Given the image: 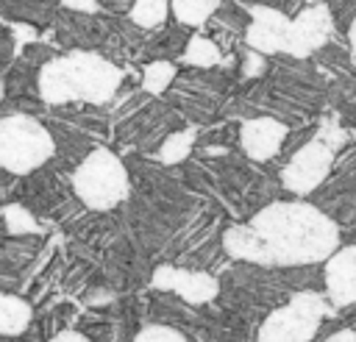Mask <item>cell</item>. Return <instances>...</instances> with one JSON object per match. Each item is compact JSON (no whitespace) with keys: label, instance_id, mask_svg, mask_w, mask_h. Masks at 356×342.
Masks as SVG:
<instances>
[{"label":"cell","instance_id":"25","mask_svg":"<svg viewBox=\"0 0 356 342\" xmlns=\"http://www.w3.org/2000/svg\"><path fill=\"white\" fill-rule=\"evenodd\" d=\"M328 339L331 342H356V331L353 328H342V331H334Z\"/></svg>","mask_w":356,"mask_h":342},{"label":"cell","instance_id":"21","mask_svg":"<svg viewBox=\"0 0 356 342\" xmlns=\"http://www.w3.org/2000/svg\"><path fill=\"white\" fill-rule=\"evenodd\" d=\"M134 339L136 342H184L186 334L178 328H170V325H145L142 331H136Z\"/></svg>","mask_w":356,"mask_h":342},{"label":"cell","instance_id":"11","mask_svg":"<svg viewBox=\"0 0 356 342\" xmlns=\"http://www.w3.org/2000/svg\"><path fill=\"white\" fill-rule=\"evenodd\" d=\"M286 133H289V128L281 120L253 117V120H245V125L239 131V145H242V150H245L248 158H253V161H270L273 156L281 153Z\"/></svg>","mask_w":356,"mask_h":342},{"label":"cell","instance_id":"8","mask_svg":"<svg viewBox=\"0 0 356 342\" xmlns=\"http://www.w3.org/2000/svg\"><path fill=\"white\" fill-rule=\"evenodd\" d=\"M153 286L161 292H175L181 300L192 303V306H203L209 300L217 298L220 292V281L209 272L200 270H184V267H170L161 264L153 272Z\"/></svg>","mask_w":356,"mask_h":342},{"label":"cell","instance_id":"13","mask_svg":"<svg viewBox=\"0 0 356 342\" xmlns=\"http://www.w3.org/2000/svg\"><path fill=\"white\" fill-rule=\"evenodd\" d=\"M39 70L36 64L19 58L17 64H11L6 70V81H3V89L8 97H22V95H33V89H39Z\"/></svg>","mask_w":356,"mask_h":342},{"label":"cell","instance_id":"5","mask_svg":"<svg viewBox=\"0 0 356 342\" xmlns=\"http://www.w3.org/2000/svg\"><path fill=\"white\" fill-rule=\"evenodd\" d=\"M342 131L337 125H325L317 136H312L309 142H303L292 156L289 161L284 164L281 170V181L289 192L295 195H309L314 192L331 172V164H334V150L342 145Z\"/></svg>","mask_w":356,"mask_h":342},{"label":"cell","instance_id":"17","mask_svg":"<svg viewBox=\"0 0 356 342\" xmlns=\"http://www.w3.org/2000/svg\"><path fill=\"white\" fill-rule=\"evenodd\" d=\"M186 64H192V67H214V64H220V47L209 39V36H200V33H195V36H189V42H186V50H184V56H181Z\"/></svg>","mask_w":356,"mask_h":342},{"label":"cell","instance_id":"14","mask_svg":"<svg viewBox=\"0 0 356 342\" xmlns=\"http://www.w3.org/2000/svg\"><path fill=\"white\" fill-rule=\"evenodd\" d=\"M3 222L8 236H39L42 222L25 203H6L3 206Z\"/></svg>","mask_w":356,"mask_h":342},{"label":"cell","instance_id":"7","mask_svg":"<svg viewBox=\"0 0 356 342\" xmlns=\"http://www.w3.org/2000/svg\"><path fill=\"white\" fill-rule=\"evenodd\" d=\"M331 33H334V14H331V8L325 3H314V6L303 8L295 19H289L284 53H289L292 58H306L314 50L325 47Z\"/></svg>","mask_w":356,"mask_h":342},{"label":"cell","instance_id":"24","mask_svg":"<svg viewBox=\"0 0 356 342\" xmlns=\"http://www.w3.org/2000/svg\"><path fill=\"white\" fill-rule=\"evenodd\" d=\"M53 339L56 342H86V334H81V331H56Z\"/></svg>","mask_w":356,"mask_h":342},{"label":"cell","instance_id":"3","mask_svg":"<svg viewBox=\"0 0 356 342\" xmlns=\"http://www.w3.org/2000/svg\"><path fill=\"white\" fill-rule=\"evenodd\" d=\"M72 192L86 209L108 211L120 206L131 192L128 170L108 147H92L72 172Z\"/></svg>","mask_w":356,"mask_h":342},{"label":"cell","instance_id":"28","mask_svg":"<svg viewBox=\"0 0 356 342\" xmlns=\"http://www.w3.org/2000/svg\"><path fill=\"white\" fill-rule=\"evenodd\" d=\"M0 217H3V211H0Z\"/></svg>","mask_w":356,"mask_h":342},{"label":"cell","instance_id":"23","mask_svg":"<svg viewBox=\"0 0 356 342\" xmlns=\"http://www.w3.org/2000/svg\"><path fill=\"white\" fill-rule=\"evenodd\" d=\"M14 36H8V33H3L0 31V72H6L8 70V64H11V53H14Z\"/></svg>","mask_w":356,"mask_h":342},{"label":"cell","instance_id":"29","mask_svg":"<svg viewBox=\"0 0 356 342\" xmlns=\"http://www.w3.org/2000/svg\"><path fill=\"white\" fill-rule=\"evenodd\" d=\"M314 3H320V0H314Z\"/></svg>","mask_w":356,"mask_h":342},{"label":"cell","instance_id":"4","mask_svg":"<svg viewBox=\"0 0 356 342\" xmlns=\"http://www.w3.org/2000/svg\"><path fill=\"white\" fill-rule=\"evenodd\" d=\"M56 156L53 133L31 114L0 117V167L14 175H31Z\"/></svg>","mask_w":356,"mask_h":342},{"label":"cell","instance_id":"18","mask_svg":"<svg viewBox=\"0 0 356 342\" xmlns=\"http://www.w3.org/2000/svg\"><path fill=\"white\" fill-rule=\"evenodd\" d=\"M170 14V0H134L131 22L139 28H159Z\"/></svg>","mask_w":356,"mask_h":342},{"label":"cell","instance_id":"27","mask_svg":"<svg viewBox=\"0 0 356 342\" xmlns=\"http://www.w3.org/2000/svg\"><path fill=\"white\" fill-rule=\"evenodd\" d=\"M3 95H6V89H3V81H0V100H3Z\"/></svg>","mask_w":356,"mask_h":342},{"label":"cell","instance_id":"26","mask_svg":"<svg viewBox=\"0 0 356 342\" xmlns=\"http://www.w3.org/2000/svg\"><path fill=\"white\" fill-rule=\"evenodd\" d=\"M348 42H350V50L356 53V14H353V19L348 25Z\"/></svg>","mask_w":356,"mask_h":342},{"label":"cell","instance_id":"1","mask_svg":"<svg viewBox=\"0 0 356 342\" xmlns=\"http://www.w3.org/2000/svg\"><path fill=\"white\" fill-rule=\"evenodd\" d=\"M222 247L231 259L253 264L306 267L325 261L339 247V228L312 203L281 200L253 214L248 225L228 228Z\"/></svg>","mask_w":356,"mask_h":342},{"label":"cell","instance_id":"10","mask_svg":"<svg viewBox=\"0 0 356 342\" xmlns=\"http://www.w3.org/2000/svg\"><path fill=\"white\" fill-rule=\"evenodd\" d=\"M286 31H289V17L278 8L267 6H253L250 8V25L245 31V42L259 50V53H284L286 47Z\"/></svg>","mask_w":356,"mask_h":342},{"label":"cell","instance_id":"20","mask_svg":"<svg viewBox=\"0 0 356 342\" xmlns=\"http://www.w3.org/2000/svg\"><path fill=\"white\" fill-rule=\"evenodd\" d=\"M172 81H175V64L172 61H164V58L150 61L145 67V72H142V89L147 95H161Z\"/></svg>","mask_w":356,"mask_h":342},{"label":"cell","instance_id":"9","mask_svg":"<svg viewBox=\"0 0 356 342\" xmlns=\"http://www.w3.org/2000/svg\"><path fill=\"white\" fill-rule=\"evenodd\" d=\"M323 284H325V298L334 309H345L356 303V245L337 247L325 259Z\"/></svg>","mask_w":356,"mask_h":342},{"label":"cell","instance_id":"6","mask_svg":"<svg viewBox=\"0 0 356 342\" xmlns=\"http://www.w3.org/2000/svg\"><path fill=\"white\" fill-rule=\"evenodd\" d=\"M334 306L325 303L323 295L317 292H298L295 298H289V303H284L281 309H275L259 328V339L261 342H309L317 336L323 317L331 311Z\"/></svg>","mask_w":356,"mask_h":342},{"label":"cell","instance_id":"15","mask_svg":"<svg viewBox=\"0 0 356 342\" xmlns=\"http://www.w3.org/2000/svg\"><path fill=\"white\" fill-rule=\"evenodd\" d=\"M170 8L181 25L200 28L220 8V0H170Z\"/></svg>","mask_w":356,"mask_h":342},{"label":"cell","instance_id":"19","mask_svg":"<svg viewBox=\"0 0 356 342\" xmlns=\"http://www.w3.org/2000/svg\"><path fill=\"white\" fill-rule=\"evenodd\" d=\"M195 136H197V128H186V131L170 133V136L161 142V147H159V158H161L164 164H178V161H184V158L192 153Z\"/></svg>","mask_w":356,"mask_h":342},{"label":"cell","instance_id":"12","mask_svg":"<svg viewBox=\"0 0 356 342\" xmlns=\"http://www.w3.org/2000/svg\"><path fill=\"white\" fill-rule=\"evenodd\" d=\"M31 317H33V311H31L28 300L0 289V336L25 334L31 325Z\"/></svg>","mask_w":356,"mask_h":342},{"label":"cell","instance_id":"22","mask_svg":"<svg viewBox=\"0 0 356 342\" xmlns=\"http://www.w3.org/2000/svg\"><path fill=\"white\" fill-rule=\"evenodd\" d=\"M61 6L67 11H75V14H97L100 11L97 0H61Z\"/></svg>","mask_w":356,"mask_h":342},{"label":"cell","instance_id":"16","mask_svg":"<svg viewBox=\"0 0 356 342\" xmlns=\"http://www.w3.org/2000/svg\"><path fill=\"white\" fill-rule=\"evenodd\" d=\"M0 14L22 22H44L50 17V0H0Z\"/></svg>","mask_w":356,"mask_h":342},{"label":"cell","instance_id":"2","mask_svg":"<svg viewBox=\"0 0 356 342\" xmlns=\"http://www.w3.org/2000/svg\"><path fill=\"white\" fill-rule=\"evenodd\" d=\"M120 81L122 70L108 58L89 50H72L50 58L39 70V97L47 106H100L108 97H114Z\"/></svg>","mask_w":356,"mask_h":342}]
</instances>
